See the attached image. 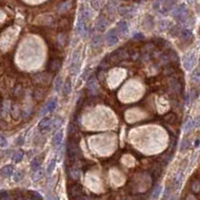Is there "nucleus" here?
<instances>
[{
    "mask_svg": "<svg viewBox=\"0 0 200 200\" xmlns=\"http://www.w3.org/2000/svg\"><path fill=\"white\" fill-rule=\"evenodd\" d=\"M31 194L33 195L34 197H35V199H36V200H42V196H41V195H40L39 193L34 192V191H33V192H31Z\"/></svg>",
    "mask_w": 200,
    "mask_h": 200,
    "instance_id": "54",
    "label": "nucleus"
},
{
    "mask_svg": "<svg viewBox=\"0 0 200 200\" xmlns=\"http://www.w3.org/2000/svg\"><path fill=\"white\" fill-rule=\"evenodd\" d=\"M22 177H23V174L21 173L20 171H17V172L14 174L13 180H14L15 182H18V181H20L21 179H22Z\"/></svg>",
    "mask_w": 200,
    "mask_h": 200,
    "instance_id": "48",
    "label": "nucleus"
},
{
    "mask_svg": "<svg viewBox=\"0 0 200 200\" xmlns=\"http://www.w3.org/2000/svg\"><path fill=\"white\" fill-rule=\"evenodd\" d=\"M161 191H162V187H161L160 185H157L151 192V199L152 200H156L157 198H159V195L161 194Z\"/></svg>",
    "mask_w": 200,
    "mask_h": 200,
    "instance_id": "27",
    "label": "nucleus"
},
{
    "mask_svg": "<svg viewBox=\"0 0 200 200\" xmlns=\"http://www.w3.org/2000/svg\"><path fill=\"white\" fill-rule=\"evenodd\" d=\"M61 67V60L60 59H51L48 62L47 65V70L49 73H52V72H57Z\"/></svg>",
    "mask_w": 200,
    "mask_h": 200,
    "instance_id": "10",
    "label": "nucleus"
},
{
    "mask_svg": "<svg viewBox=\"0 0 200 200\" xmlns=\"http://www.w3.org/2000/svg\"><path fill=\"white\" fill-rule=\"evenodd\" d=\"M154 43L156 44V46H162L165 44V41L162 39V38H157V39L154 40Z\"/></svg>",
    "mask_w": 200,
    "mask_h": 200,
    "instance_id": "49",
    "label": "nucleus"
},
{
    "mask_svg": "<svg viewBox=\"0 0 200 200\" xmlns=\"http://www.w3.org/2000/svg\"><path fill=\"white\" fill-rule=\"evenodd\" d=\"M41 164H42V158H41V157H35V158L31 161V164H30L31 169L34 170V171H37V170H39Z\"/></svg>",
    "mask_w": 200,
    "mask_h": 200,
    "instance_id": "22",
    "label": "nucleus"
},
{
    "mask_svg": "<svg viewBox=\"0 0 200 200\" xmlns=\"http://www.w3.org/2000/svg\"><path fill=\"white\" fill-rule=\"evenodd\" d=\"M171 13L174 18H176L178 21H180V22L182 23L189 22L190 16L188 13V10H187V8L184 4H180V5L174 7L171 11Z\"/></svg>",
    "mask_w": 200,
    "mask_h": 200,
    "instance_id": "1",
    "label": "nucleus"
},
{
    "mask_svg": "<svg viewBox=\"0 0 200 200\" xmlns=\"http://www.w3.org/2000/svg\"><path fill=\"white\" fill-rule=\"evenodd\" d=\"M167 200H176V199H175V196H174V195H171V196H169L167 198Z\"/></svg>",
    "mask_w": 200,
    "mask_h": 200,
    "instance_id": "60",
    "label": "nucleus"
},
{
    "mask_svg": "<svg viewBox=\"0 0 200 200\" xmlns=\"http://www.w3.org/2000/svg\"><path fill=\"white\" fill-rule=\"evenodd\" d=\"M160 6H161L160 1H155L153 3V8H154V9H160Z\"/></svg>",
    "mask_w": 200,
    "mask_h": 200,
    "instance_id": "55",
    "label": "nucleus"
},
{
    "mask_svg": "<svg viewBox=\"0 0 200 200\" xmlns=\"http://www.w3.org/2000/svg\"><path fill=\"white\" fill-rule=\"evenodd\" d=\"M191 190L193 193H199L200 192V180L194 179L191 182Z\"/></svg>",
    "mask_w": 200,
    "mask_h": 200,
    "instance_id": "28",
    "label": "nucleus"
},
{
    "mask_svg": "<svg viewBox=\"0 0 200 200\" xmlns=\"http://www.w3.org/2000/svg\"><path fill=\"white\" fill-rule=\"evenodd\" d=\"M193 127H194L193 120H191V119H189V120H187V121L185 122L184 127H183V130H184V131H189L191 128H193Z\"/></svg>",
    "mask_w": 200,
    "mask_h": 200,
    "instance_id": "43",
    "label": "nucleus"
},
{
    "mask_svg": "<svg viewBox=\"0 0 200 200\" xmlns=\"http://www.w3.org/2000/svg\"><path fill=\"white\" fill-rule=\"evenodd\" d=\"M129 56H130V53L128 50L125 48H120V49L115 50L114 52L110 54L109 58H110V61L116 63V62L126 60L127 58H129Z\"/></svg>",
    "mask_w": 200,
    "mask_h": 200,
    "instance_id": "3",
    "label": "nucleus"
},
{
    "mask_svg": "<svg viewBox=\"0 0 200 200\" xmlns=\"http://www.w3.org/2000/svg\"><path fill=\"white\" fill-rule=\"evenodd\" d=\"M52 127V120L50 117H44L38 124V128L42 133L47 132V131Z\"/></svg>",
    "mask_w": 200,
    "mask_h": 200,
    "instance_id": "9",
    "label": "nucleus"
},
{
    "mask_svg": "<svg viewBox=\"0 0 200 200\" xmlns=\"http://www.w3.org/2000/svg\"><path fill=\"white\" fill-rule=\"evenodd\" d=\"M117 29L121 34H125L127 31H128V26H127V23L125 22V21H120V22L117 24Z\"/></svg>",
    "mask_w": 200,
    "mask_h": 200,
    "instance_id": "30",
    "label": "nucleus"
},
{
    "mask_svg": "<svg viewBox=\"0 0 200 200\" xmlns=\"http://www.w3.org/2000/svg\"><path fill=\"white\" fill-rule=\"evenodd\" d=\"M51 80V74L49 72H43V73H38L34 76V81L39 84H48Z\"/></svg>",
    "mask_w": 200,
    "mask_h": 200,
    "instance_id": "7",
    "label": "nucleus"
},
{
    "mask_svg": "<svg viewBox=\"0 0 200 200\" xmlns=\"http://www.w3.org/2000/svg\"><path fill=\"white\" fill-rule=\"evenodd\" d=\"M1 200H11V196L8 191L6 190L1 191Z\"/></svg>",
    "mask_w": 200,
    "mask_h": 200,
    "instance_id": "47",
    "label": "nucleus"
},
{
    "mask_svg": "<svg viewBox=\"0 0 200 200\" xmlns=\"http://www.w3.org/2000/svg\"><path fill=\"white\" fill-rule=\"evenodd\" d=\"M160 30H167V28L170 26V22L167 20H160L158 23Z\"/></svg>",
    "mask_w": 200,
    "mask_h": 200,
    "instance_id": "38",
    "label": "nucleus"
},
{
    "mask_svg": "<svg viewBox=\"0 0 200 200\" xmlns=\"http://www.w3.org/2000/svg\"><path fill=\"white\" fill-rule=\"evenodd\" d=\"M69 174H70V177L72 178V179H74V180H77V179H79V178H80V171H79V169L70 168Z\"/></svg>",
    "mask_w": 200,
    "mask_h": 200,
    "instance_id": "34",
    "label": "nucleus"
},
{
    "mask_svg": "<svg viewBox=\"0 0 200 200\" xmlns=\"http://www.w3.org/2000/svg\"><path fill=\"white\" fill-rule=\"evenodd\" d=\"M62 137H63V132L61 130L57 131L56 133L54 134L53 138H52V145L54 147H58L62 142Z\"/></svg>",
    "mask_w": 200,
    "mask_h": 200,
    "instance_id": "17",
    "label": "nucleus"
},
{
    "mask_svg": "<svg viewBox=\"0 0 200 200\" xmlns=\"http://www.w3.org/2000/svg\"><path fill=\"white\" fill-rule=\"evenodd\" d=\"M179 36L182 40H188L190 39L191 37H192V31L190 30L188 28H183L180 30V34Z\"/></svg>",
    "mask_w": 200,
    "mask_h": 200,
    "instance_id": "20",
    "label": "nucleus"
},
{
    "mask_svg": "<svg viewBox=\"0 0 200 200\" xmlns=\"http://www.w3.org/2000/svg\"><path fill=\"white\" fill-rule=\"evenodd\" d=\"M7 144L8 143H7V140L5 139V137H4V136H1V144H0L1 147H5Z\"/></svg>",
    "mask_w": 200,
    "mask_h": 200,
    "instance_id": "53",
    "label": "nucleus"
},
{
    "mask_svg": "<svg viewBox=\"0 0 200 200\" xmlns=\"http://www.w3.org/2000/svg\"><path fill=\"white\" fill-rule=\"evenodd\" d=\"M10 113H11V115L13 118H15V119L18 118L20 116V114H21V110L19 108V106L17 104L12 105L11 108H10Z\"/></svg>",
    "mask_w": 200,
    "mask_h": 200,
    "instance_id": "25",
    "label": "nucleus"
},
{
    "mask_svg": "<svg viewBox=\"0 0 200 200\" xmlns=\"http://www.w3.org/2000/svg\"><path fill=\"white\" fill-rule=\"evenodd\" d=\"M168 54H169V57H170V61L178 63V61H179V58H178V55H177V53L175 52V51L170 50V51H168Z\"/></svg>",
    "mask_w": 200,
    "mask_h": 200,
    "instance_id": "39",
    "label": "nucleus"
},
{
    "mask_svg": "<svg viewBox=\"0 0 200 200\" xmlns=\"http://www.w3.org/2000/svg\"><path fill=\"white\" fill-rule=\"evenodd\" d=\"M72 200H84V197L83 196H79V197L74 198V199H72Z\"/></svg>",
    "mask_w": 200,
    "mask_h": 200,
    "instance_id": "61",
    "label": "nucleus"
},
{
    "mask_svg": "<svg viewBox=\"0 0 200 200\" xmlns=\"http://www.w3.org/2000/svg\"><path fill=\"white\" fill-rule=\"evenodd\" d=\"M197 93L198 92L196 90H194V89H193L192 91H191V100H194L195 98H196V97H197Z\"/></svg>",
    "mask_w": 200,
    "mask_h": 200,
    "instance_id": "56",
    "label": "nucleus"
},
{
    "mask_svg": "<svg viewBox=\"0 0 200 200\" xmlns=\"http://www.w3.org/2000/svg\"><path fill=\"white\" fill-rule=\"evenodd\" d=\"M118 12L119 14L122 15V16H127L131 14L133 12V9L131 8L130 6H124V7H119L118 8Z\"/></svg>",
    "mask_w": 200,
    "mask_h": 200,
    "instance_id": "26",
    "label": "nucleus"
},
{
    "mask_svg": "<svg viewBox=\"0 0 200 200\" xmlns=\"http://www.w3.org/2000/svg\"><path fill=\"white\" fill-rule=\"evenodd\" d=\"M13 161L15 163H18V162H20L21 160H22V158H23V153L21 152V151H18V152H16L15 154L13 155Z\"/></svg>",
    "mask_w": 200,
    "mask_h": 200,
    "instance_id": "42",
    "label": "nucleus"
},
{
    "mask_svg": "<svg viewBox=\"0 0 200 200\" xmlns=\"http://www.w3.org/2000/svg\"><path fill=\"white\" fill-rule=\"evenodd\" d=\"M150 173H151V176L153 177V179H157L159 176H160V174H161V167H160V165L158 166H154L152 168V170L150 171Z\"/></svg>",
    "mask_w": 200,
    "mask_h": 200,
    "instance_id": "31",
    "label": "nucleus"
},
{
    "mask_svg": "<svg viewBox=\"0 0 200 200\" xmlns=\"http://www.w3.org/2000/svg\"><path fill=\"white\" fill-rule=\"evenodd\" d=\"M182 178H183V174H182L181 171L177 172L175 175L173 176V185L176 189L180 186L181 182H182Z\"/></svg>",
    "mask_w": 200,
    "mask_h": 200,
    "instance_id": "21",
    "label": "nucleus"
},
{
    "mask_svg": "<svg viewBox=\"0 0 200 200\" xmlns=\"http://www.w3.org/2000/svg\"><path fill=\"white\" fill-rule=\"evenodd\" d=\"M71 89H72V85L70 81H66L65 84L63 85V95L64 96H68L69 93L71 92Z\"/></svg>",
    "mask_w": 200,
    "mask_h": 200,
    "instance_id": "36",
    "label": "nucleus"
},
{
    "mask_svg": "<svg viewBox=\"0 0 200 200\" xmlns=\"http://www.w3.org/2000/svg\"><path fill=\"white\" fill-rule=\"evenodd\" d=\"M170 88H171V90L173 92L179 94L182 90V85L178 79H172V80H170Z\"/></svg>",
    "mask_w": 200,
    "mask_h": 200,
    "instance_id": "14",
    "label": "nucleus"
},
{
    "mask_svg": "<svg viewBox=\"0 0 200 200\" xmlns=\"http://www.w3.org/2000/svg\"><path fill=\"white\" fill-rule=\"evenodd\" d=\"M90 3H91L92 7L94 8L95 10H99L100 9V6L99 5H100L101 2H99V1H91Z\"/></svg>",
    "mask_w": 200,
    "mask_h": 200,
    "instance_id": "50",
    "label": "nucleus"
},
{
    "mask_svg": "<svg viewBox=\"0 0 200 200\" xmlns=\"http://www.w3.org/2000/svg\"><path fill=\"white\" fill-rule=\"evenodd\" d=\"M163 119L165 121H166L167 123H169V124H173V123H175L176 120H177V116H176V114L175 113H173V112H169L167 113L166 115H164Z\"/></svg>",
    "mask_w": 200,
    "mask_h": 200,
    "instance_id": "24",
    "label": "nucleus"
},
{
    "mask_svg": "<svg viewBox=\"0 0 200 200\" xmlns=\"http://www.w3.org/2000/svg\"><path fill=\"white\" fill-rule=\"evenodd\" d=\"M57 44L60 46V47H64V46L66 45V42H67V35H66V33L64 32H61V33H59L58 35H57Z\"/></svg>",
    "mask_w": 200,
    "mask_h": 200,
    "instance_id": "19",
    "label": "nucleus"
},
{
    "mask_svg": "<svg viewBox=\"0 0 200 200\" xmlns=\"http://www.w3.org/2000/svg\"><path fill=\"white\" fill-rule=\"evenodd\" d=\"M191 78H192V81L195 83H200V67L196 68L194 71L192 75H191Z\"/></svg>",
    "mask_w": 200,
    "mask_h": 200,
    "instance_id": "32",
    "label": "nucleus"
},
{
    "mask_svg": "<svg viewBox=\"0 0 200 200\" xmlns=\"http://www.w3.org/2000/svg\"><path fill=\"white\" fill-rule=\"evenodd\" d=\"M118 34L117 32L112 29V30H110L107 32L106 34V37H105V40H106V43H107L108 46H113L115 45L117 42H118Z\"/></svg>",
    "mask_w": 200,
    "mask_h": 200,
    "instance_id": "8",
    "label": "nucleus"
},
{
    "mask_svg": "<svg viewBox=\"0 0 200 200\" xmlns=\"http://www.w3.org/2000/svg\"><path fill=\"white\" fill-rule=\"evenodd\" d=\"M71 5H72V2H71V1H64V2H61V3L58 5L57 10H58L59 13H65L66 11H68V10L70 9Z\"/></svg>",
    "mask_w": 200,
    "mask_h": 200,
    "instance_id": "18",
    "label": "nucleus"
},
{
    "mask_svg": "<svg viewBox=\"0 0 200 200\" xmlns=\"http://www.w3.org/2000/svg\"><path fill=\"white\" fill-rule=\"evenodd\" d=\"M87 91L90 95H96L98 93V85H97L96 78L94 76H91L87 81Z\"/></svg>",
    "mask_w": 200,
    "mask_h": 200,
    "instance_id": "6",
    "label": "nucleus"
},
{
    "mask_svg": "<svg viewBox=\"0 0 200 200\" xmlns=\"http://www.w3.org/2000/svg\"><path fill=\"white\" fill-rule=\"evenodd\" d=\"M106 27H107V21H106L105 17L103 15H100L96 20V28L99 31H104Z\"/></svg>",
    "mask_w": 200,
    "mask_h": 200,
    "instance_id": "15",
    "label": "nucleus"
},
{
    "mask_svg": "<svg viewBox=\"0 0 200 200\" xmlns=\"http://www.w3.org/2000/svg\"><path fill=\"white\" fill-rule=\"evenodd\" d=\"M193 123H194V127H199L200 126V117H196L193 119Z\"/></svg>",
    "mask_w": 200,
    "mask_h": 200,
    "instance_id": "52",
    "label": "nucleus"
},
{
    "mask_svg": "<svg viewBox=\"0 0 200 200\" xmlns=\"http://www.w3.org/2000/svg\"><path fill=\"white\" fill-rule=\"evenodd\" d=\"M13 173V166L12 165H6L1 169V174L3 177H9Z\"/></svg>",
    "mask_w": 200,
    "mask_h": 200,
    "instance_id": "23",
    "label": "nucleus"
},
{
    "mask_svg": "<svg viewBox=\"0 0 200 200\" xmlns=\"http://www.w3.org/2000/svg\"><path fill=\"white\" fill-rule=\"evenodd\" d=\"M86 32V26H85V19L82 17V15L80 14L78 17L77 25H76V33L78 35H83Z\"/></svg>",
    "mask_w": 200,
    "mask_h": 200,
    "instance_id": "11",
    "label": "nucleus"
},
{
    "mask_svg": "<svg viewBox=\"0 0 200 200\" xmlns=\"http://www.w3.org/2000/svg\"><path fill=\"white\" fill-rule=\"evenodd\" d=\"M189 145H190L189 140L187 139V138H184L183 140H182V143H181V146H180V150H181V151L186 150L187 148L189 147Z\"/></svg>",
    "mask_w": 200,
    "mask_h": 200,
    "instance_id": "44",
    "label": "nucleus"
},
{
    "mask_svg": "<svg viewBox=\"0 0 200 200\" xmlns=\"http://www.w3.org/2000/svg\"><path fill=\"white\" fill-rule=\"evenodd\" d=\"M80 152H81V150H80L77 141H75L74 139H70L67 143V155L70 160L77 159Z\"/></svg>",
    "mask_w": 200,
    "mask_h": 200,
    "instance_id": "2",
    "label": "nucleus"
},
{
    "mask_svg": "<svg viewBox=\"0 0 200 200\" xmlns=\"http://www.w3.org/2000/svg\"><path fill=\"white\" fill-rule=\"evenodd\" d=\"M22 92H23V88H22V86H21L20 84L14 86V88H13V94L15 96H20L21 94H22Z\"/></svg>",
    "mask_w": 200,
    "mask_h": 200,
    "instance_id": "41",
    "label": "nucleus"
},
{
    "mask_svg": "<svg viewBox=\"0 0 200 200\" xmlns=\"http://www.w3.org/2000/svg\"><path fill=\"white\" fill-rule=\"evenodd\" d=\"M186 200H196V199H195L193 195H188V196L186 197Z\"/></svg>",
    "mask_w": 200,
    "mask_h": 200,
    "instance_id": "59",
    "label": "nucleus"
},
{
    "mask_svg": "<svg viewBox=\"0 0 200 200\" xmlns=\"http://www.w3.org/2000/svg\"><path fill=\"white\" fill-rule=\"evenodd\" d=\"M47 200H57V198L54 197L53 195H48V196H47Z\"/></svg>",
    "mask_w": 200,
    "mask_h": 200,
    "instance_id": "58",
    "label": "nucleus"
},
{
    "mask_svg": "<svg viewBox=\"0 0 200 200\" xmlns=\"http://www.w3.org/2000/svg\"><path fill=\"white\" fill-rule=\"evenodd\" d=\"M194 62H195V55L194 54H189L188 56H187L184 59V67H185V69L191 70V68L193 67Z\"/></svg>",
    "mask_w": 200,
    "mask_h": 200,
    "instance_id": "16",
    "label": "nucleus"
},
{
    "mask_svg": "<svg viewBox=\"0 0 200 200\" xmlns=\"http://www.w3.org/2000/svg\"><path fill=\"white\" fill-rule=\"evenodd\" d=\"M134 38H135V39H137V40H140V39H142V38H143V35H142V34L136 33V34H134Z\"/></svg>",
    "mask_w": 200,
    "mask_h": 200,
    "instance_id": "57",
    "label": "nucleus"
},
{
    "mask_svg": "<svg viewBox=\"0 0 200 200\" xmlns=\"http://www.w3.org/2000/svg\"><path fill=\"white\" fill-rule=\"evenodd\" d=\"M56 104H57V100H56V98H52V99H50V100L47 102V103L45 104V106L43 107V109H42L41 115H43V114L47 113V112L53 111V110L55 109V107H56Z\"/></svg>",
    "mask_w": 200,
    "mask_h": 200,
    "instance_id": "12",
    "label": "nucleus"
},
{
    "mask_svg": "<svg viewBox=\"0 0 200 200\" xmlns=\"http://www.w3.org/2000/svg\"><path fill=\"white\" fill-rule=\"evenodd\" d=\"M176 4V2L174 1H162L161 2V6H160V12L163 14H166L167 12H169L170 10L174 7V5Z\"/></svg>",
    "mask_w": 200,
    "mask_h": 200,
    "instance_id": "13",
    "label": "nucleus"
},
{
    "mask_svg": "<svg viewBox=\"0 0 200 200\" xmlns=\"http://www.w3.org/2000/svg\"><path fill=\"white\" fill-rule=\"evenodd\" d=\"M55 166H56V160L52 159L47 165V168H46V173H47V175H51V174H52V172L55 169Z\"/></svg>",
    "mask_w": 200,
    "mask_h": 200,
    "instance_id": "33",
    "label": "nucleus"
},
{
    "mask_svg": "<svg viewBox=\"0 0 200 200\" xmlns=\"http://www.w3.org/2000/svg\"><path fill=\"white\" fill-rule=\"evenodd\" d=\"M60 125H61V120H60V119H59V118L55 119L53 128H58V126H60Z\"/></svg>",
    "mask_w": 200,
    "mask_h": 200,
    "instance_id": "51",
    "label": "nucleus"
},
{
    "mask_svg": "<svg viewBox=\"0 0 200 200\" xmlns=\"http://www.w3.org/2000/svg\"><path fill=\"white\" fill-rule=\"evenodd\" d=\"M34 98L36 100H40L42 97H43V92H42L41 89H36L35 92H34Z\"/></svg>",
    "mask_w": 200,
    "mask_h": 200,
    "instance_id": "45",
    "label": "nucleus"
},
{
    "mask_svg": "<svg viewBox=\"0 0 200 200\" xmlns=\"http://www.w3.org/2000/svg\"><path fill=\"white\" fill-rule=\"evenodd\" d=\"M175 73V68L174 67H171V66H168L165 68V70H164V74L165 75H172Z\"/></svg>",
    "mask_w": 200,
    "mask_h": 200,
    "instance_id": "46",
    "label": "nucleus"
},
{
    "mask_svg": "<svg viewBox=\"0 0 200 200\" xmlns=\"http://www.w3.org/2000/svg\"><path fill=\"white\" fill-rule=\"evenodd\" d=\"M80 14L82 15V17L85 19V21H86V20H90L91 15H92L88 7H84L83 9L81 10V12H80Z\"/></svg>",
    "mask_w": 200,
    "mask_h": 200,
    "instance_id": "35",
    "label": "nucleus"
},
{
    "mask_svg": "<svg viewBox=\"0 0 200 200\" xmlns=\"http://www.w3.org/2000/svg\"><path fill=\"white\" fill-rule=\"evenodd\" d=\"M42 177H43V172H42L41 169H39V170H37V171H35L34 175L32 176V179L33 181H39Z\"/></svg>",
    "mask_w": 200,
    "mask_h": 200,
    "instance_id": "40",
    "label": "nucleus"
},
{
    "mask_svg": "<svg viewBox=\"0 0 200 200\" xmlns=\"http://www.w3.org/2000/svg\"><path fill=\"white\" fill-rule=\"evenodd\" d=\"M67 191H68V196H69L70 200L77 198L79 196H82V188L79 184L69 185L67 188Z\"/></svg>",
    "mask_w": 200,
    "mask_h": 200,
    "instance_id": "5",
    "label": "nucleus"
},
{
    "mask_svg": "<svg viewBox=\"0 0 200 200\" xmlns=\"http://www.w3.org/2000/svg\"><path fill=\"white\" fill-rule=\"evenodd\" d=\"M62 87V79L60 76H57L54 80V89L55 91H59L60 88Z\"/></svg>",
    "mask_w": 200,
    "mask_h": 200,
    "instance_id": "37",
    "label": "nucleus"
},
{
    "mask_svg": "<svg viewBox=\"0 0 200 200\" xmlns=\"http://www.w3.org/2000/svg\"><path fill=\"white\" fill-rule=\"evenodd\" d=\"M102 44V37L100 35H96L93 37V39L91 41V45L93 48H97V47H100Z\"/></svg>",
    "mask_w": 200,
    "mask_h": 200,
    "instance_id": "29",
    "label": "nucleus"
},
{
    "mask_svg": "<svg viewBox=\"0 0 200 200\" xmlns=\"http://www.w3.org/2000/svg\"><path fill=\"white\" fill-rule=\"evenodd\" d=\"M80 68V51L79 49L75 50L72 56L71 64H70V73L71 74H77Z\"/></svg>",
    "mask_w": 200,
    "mask_h": 200,
    "instance_id": "4",
    "label": "nucleus"
}]
</instances>
